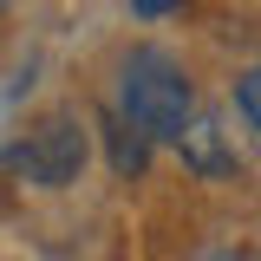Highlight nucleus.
Returning <instances> with one entry per match:
<instances>
[{
	"mask_svg": "<svg viewBox=\"0 0 261 261\" xmlns=\"http://www.w3.org/2000/svg\"><path fill=\"white\" fill-rule=\"evenodd\" d=\"M118 111L150 144H183V130L196 118V85L163 46H130L118 65Z\"/></svg>",
	"mask_w": 261,
	"mask_h": 261,
	"instance_id": "nucleus-1",
	"label": "nucleus"
},
{
	"mask_svg": "<svg viewBox=\"0 0 261 261\" xmlns=\"http://www.w3.org/2000/svg\"><path fill=\"white\" fill-rule=\"evenodd\" d=\"M235 111H242V118H248V124L261 130V65L235 72Z\"/></svg>",
	"mask_w": 261,
	"mask_h": 261,
	"instance_id": "nucleus-5",
	"label": "nucleus"
},
{
	"mask_svg": "<svg viewBox=\"0 0 261 261\" xmlns=\"http://www.w3.org/2000/svg\"><path fill=\"white\" fill-rule=\"evenodd\" d=\"M183 163H190L196 176H235V150H228V137H222V124L209 118V111H196L190 118V130H183Z\"/></svg>",
	"mask_w": 261,
	"mask_h": 261,
	"instance_id": "nucleus-3",
	"label": "nucleus"
},
{
	"mask_svg": "<svg viewBox=\"0 0 261 261\" xmlns=\"http://www.w3.org/2000/svg\"><path fill=\"white\" fill-rule=\"evenodd\" d=\"M137 7V20H157V13H170V7H183V0H130Z\"/></svg>",
	"mask_w": 261,
	"mask_h": 261,
	"instance_id": "nucleus-6",
	"label": "nucleus"
},
{
	"mask_svg": "<svg viewBox=\"0 0 261 261\" xmlns=\"http://www.w3.org/2000/svg\"><path fill=\"white\" fill-rule=\"evenodd\" d=\"M98 130H105L111 170H118V176H144V163H150V137L130 124L124 111H105V118H98Z\"/></svg>",
	"mask_w": 261,
	"mask_h": 261,
	"instance_id": "nucleus-4",
	"label": "nucleus"
},
{
	"mask_svg": "<svg viewBox=\"0 0 261 261\" xmlns=\"http://www.w3.org/2000/svg\"><path fill=\"white\" fill-rule=\"evenodd\" d=\"M85 157H92V130L79 124V111H46L7 150V170L20 183H33V190H72L79 170H85Z\"/></svg>",
	"mask_w": 261,
	"mask_h": 261,
	"instance_id": "nucleus-2",
	"label": "nucleus"
}]
</instances>
